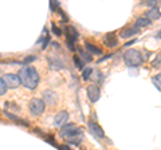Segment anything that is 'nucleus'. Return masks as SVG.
Masks as SVG:
<instances>
[{
  "mask_svg": "<svg viewBox=\"0 0 161 150\" xmlns=\"http://www.w3.org/2000/svg\"><path fill=\"white\" fill-rule=\"evenodd\" d=\"M19 79L28 90H35L39 84V74L34 66H23L19 71Z\"/></svg>",
  "mask_w": 161,
  "mask_h": 150,
  "instance_id": "obj_1",
  "label": "nucleus"
},
{
  "mask_svg": "<svg viewBox=\"0 0 161 150\" xmlns=\"http://www.w3.org/2000/svg\"><path fill=\"white\" fill-rule=\"evenodd\" d=\"M60 137L69 139V142L78 145L79 142H82L80 139H83V133L80 129L75 127V125L70 123V125H66V126L60 130Z\"/></svg>",
  "mask_w": 161,
  "mask_h": 150,
  "instance_id": "obj_2",
  "label": "nucleus"
},
{
  "mask_svg": "<svg viewBox=\"0 0 161 150\" xmlns=\"http://www.w3.org/2000/svg\"><path fill=\"white\" fill-rule=\"evenodd\" d=\"M142 55L140 54V51L137 50H128L124 54V62L128 67H138L141 63H142Z\"/></svg>",
  "mask_w": 161,
  "mask_h": 150,
  "instance_id": "obj_3",
  "label": "nucleus"
},
{
  "mask_svg": "<svg viewBox=\"0 0 161 150\" xmlns=\"http://www.w3.org/2000/svg\"><path fill=\"white\" fill-rule=\"evenodd\" d=\"M28 110L34 117H39V115H42L44 113V110H46V103L40 98H32L28 103Z\"/></svg>",
  "mask_w": 161,
  "mask_h": 150,
  "instance_id": "obj_4",
  "label": "nucleus"
},
{
  "mask_svg": "<svg viewBox=\"0 0 161 150\" xmlns=\"http://www.w3.org/2000/svg\"><path fill=\"white\" fill-rule=\"evenodd\" d=\"M3 81L6 83L7 88H18L20 84H22V82H20V79H19V75H16V74L3 75Z\"/></svg>",
  "mask_w": 161,
  "mask_h": 150,
  "instance_id": "obj_5",
  "label": "nucleus"
},
{
  "mask_svg": "<svg viewBox=\"0 0 161 150\" xmlns=\"http://www.w3.org/2000/svg\"><path fill=\"white\" fill-rule=\"evenodd\" d=\"M87 97H89V101L92 103H95L101 97V90L97 84H90L87 87Z\"/></svg>",
  "mask_w": 161,
  "mask_h": 150,
  "instance_id": "obj_6",
  "label": "nucleus"
},
{
  "mask_svg": "<svg viewBox=\"0 0 161 150\" xmlns=\"http://www.w3.org/2000/svg\"><path fill=\"white\" fill-rule=\"evenodd\" d=\"M89 129H90V133H92L94 137H97V138H103L105 137V133H103L102 127H101L97 122L90 121L89 122Z\"/></svg>",
  "mask_w": 161,
  "mask_h": 150,
  "instance_id": "obj_7",
  "label": "nucleus"
},
{
  "mask_svg": "<svg viewBox=\"0 0 161 150\" xmlns=\"http://www.w3.org/2000/svg\"><path fill=\"white\" fill-rule=\"evenodd\" d=\"M103 43H105V46L109 47V48L117 47V46H118V38L115 36V34L109 32V34L105 35V38H103Z\"/></svg>",
  "mask_w": 161,
  "mask_h": 150,
  "instance_id": "obj_8",
  "label": "nucleus"
},
{
  "mask_svg": "<svg viewBox=\"0 0 161 150\" xmlns=\"http://www.w3.org/2000/svg\"><path fill=\"white\" fill-rule=\"evenodd\" d=\"M67 121H69V113L67 111H59L57 115H55L54 123H55V126L60 127V126H64V125L67 123Z\"/></svg>",
  "mask_w": 161,
  "mask_h": 150,
  "instance_id": "obj_9",
  "label": "nucleus"
},
{
  "mask_svg": "<svg viewBox=\"0 0 161 150\" xmlns=\"http://www.w3.org/2000/svg\"><path fill=\"white\" fill-rule=\"evenodd\" d=\"M66 31H67V42L74 44V42H77L78 38H79L78 31H77V29H75L74 27H71V26L66 27Z\"/></svg>",
  "mask_w": 161,
  "mask_h": 150,
  "instance_id": "obj_10",
  "label": "nucleus"
},
{
  "mask_svg": "<svg viewBox=\"0 0 161 150\" xmlns=\"http://www.w3.org/2000/svg\"><path fill=\"white\" fill-rule=\"evenodd\" d=\"M138 32V28L137 27H126V28H124V29H121V38H124V39H128L130 36H133L134 34H137Z\"/></svg>",
  "mask_w": 161,
  "mask_h": 150,
  "instance_id": "obj_11",
  "label": "nucleus"
},
{
  "mask_svg": "<svg viewBox=\"0 0 161 150\" xmlns=\"http://www.w3.org/2000/svg\"><path fill=\"white\" fill-rule=\"evenodd\" d=\"M145 18L149 19V20H157V19H160L161 18V12H160L158 7L150 8V11L147 13V16H145Z\"/></svg>",
  "mask_w": 161,
  "mask_h": 150,
  "instance_id": "obj_12",
  "label": "nucleus"
},
{
  "mask_svg": "<svg viewBox=\"0 0 161 150\" xmlns=\"http://www.w3.org/2000/svg\"><path fill=\"white\" fill-rule=\"evenodd\" d=\"M43 97L46 98V102L48 104H55V103H57L58 97H57V94L53 93V91H44L43 93Z\"/></svg>",
  "mask_w": 161,
  "mask_h": 150,
  "instance_id": "obj_13",
  "label": "nucleus"
},
{
  "mask_svg": "<svg viewBox=\"0 0 161 150\" xmlns=\"http://www.w3.org/2000/svg\"><path fill=\"white\" fill-rule=\"evenodd\" d=\"M85 47H86L87 52H89V54H92V55H101V54H102V50L98 48V47H95L94 44H92L90 42H86V43H85Z\"/></svg>",
  "mask_w": 161,
  "mask_h": 150,
  "instance_id": "obj_14",
  "label": "nucleus"
},
{
  "mask_svg": "<svg viewBox=\"0 0 161 150\" xmlns=\"http://www.w3.org/2000/svg\"><path fill=\"white\" fill-rule=\"evenodd\" d=\"M149 24H150V20H149V19H147L145 16L138 18L137 20H136V27H137V28H140V27H148Z\"/></svg>",
  "mask_w": 161,
  "mask_h": 150,
  "instance_id": "obj_15",
  "label": "nucleus"
},
{
  "mask_svg": "<svg viewBox=\"0 0 161 150\" xmlns=\"http://www.w3.org/2000/svg\"><path fill=\"white\" fill-rule=\"evenodd\" d=\"M6 115H7L8 118H11L14 122H16V123H19V125H23V126H28V122L23 121L22 118H19V117H16V115H14V114H11V113H6Z\"/></svg>",
  "mask_w": 161,
  "mask_h": 150,
  "instance_id": "obj_16",
  "label": "nucleus"
},
{
  "mask_svg": "<svg viewBox=\"0 0 161 150\" xmlns=\"http://www.w3.org/2000/svg\"><path fill=\"white\" fill-rule=\"evenodd\" d=\"M48 63H50V67H51L53 70H59V68H63V64H62V62L60 61H58V59H50L48 61Z\"/></svg>",
  "mask_w": 161,
  "mask_h": 150,
  "instance_id": "obj_17",
  "label": "nucleus"
},
{
  "mask_svg": "<svg viewBox=\"0 0 161 150\" xmlns=\"http://www.w3.org/2000/svg\"><path fill=\"white\" fill-rule=\"evenodd\" d=\"M152 82H153V84L156 86V88H157L158 91H161V74L154 75V77L152 78Z\"/></svg>",
  "mask_w": 161,
  "mask_h": 150,
  "instance_id": "obj_18",
  "label": "nucleus"
},
{
  "mask_svg": "<svg viewBox=\"0 0 161 150\" xmlns=\"http://www.w3.org/2000/svg\"><path fill=\"white\" fill-rule=\"evenodd\" d=\"M92 72H93V70L90 67L85 68L83 72H82V79H83V81H87V79H90V77H92Z\"/></svg>",
  "mask_w": 161,
  "mask_h": 150,
  "instance_id": "obj_19",
  "label": "nucleus"
},
{
  "mask_svg": "<svg viewBox=\"0 0 161 150\" xmlns=\"http://www.w3.org/2000/svg\"><path fill=\"white\" fill-rule=\"evenodd\" d=\"M6 93H7V86H6V83H4L3 78H0V95H4Z\"/></svg>",
  "mask_w": 161,
  "mask_h": 150,
  "instance_id": "obj_20",
  "label": "nucleus"
},
{
  "mask_svg": "<svg viewBox=\"0 0 161 150\" xmlns=\"http://www.w3.org/2000/svg\"><path fill=\"white\" fill-rule=\"evenodd\" d=\"M92 74H94V75H95V77H93L94 81H97V82H102V81H103V75L101 74L99 71H93Z\"/></svg>",
  "mask_w": 161,
  "mask_h": 150,
  "instance_id": "obj_21",
  "label": "nucleus"
},
{
  "mask_svg": "<svg viewBox=\"0 0 161 150\" xmlns=\"http://www.w3.org/2000/svg\"><path fill=\"white\" fill-rule=\"evenodd\" d=\"M51 29H53L54 35H57V36H60V35H62V29L58 28V27H57V24H55V23H53V24H51Z\"/></svg>",
  "mask_w": 161,
  "mask_h": 150,
  "instance_id": "obj_22",
  "label": "nucleus"
},
{
  "mask_svg": "<svg viewBox=\"0 0 161 150\" xmlns=\"http://www.w3.org/2000/svg\"><path fill=\"white\" fill-rule=\"evenodd\" d=\"M74 63H75V66H77V68H82L83 67V62L79 59L78 55H74Z\"/></svg>",
  "mask_w": 161,
  "mask_h": 150,
  "instance_id": "obj_23",
  "label": "nucleus"
},
{
  "mask_svg": "<svg viewBox=\"0 0 161 150\" xmlns=\"http://www.w3.org/2000/svg\"><path fill=\"white\" fill-rule=\"evenodd\" d=\"M160 64H161V54L156 55L154 61L152 62V66H153V67H160Z\"/></svg>",
  "mask_w": 161,
  "mask_h": 150,
  "instance_id": "obj_24",
  "label": "nucleus"
},
{
  "mask_svg": "<svg viewBox=\"0 0 161 150\" xmlns=\"http://www.w3.org/2000/svg\"><path fill=\"white\" fill-rule=\"evenodd\" d=\"M57 8H59V2H55V0L50 2V9H51L53 12L57 11Z\"/></svg>",
  "mask_w": 161,
  "mask_h": 150,
  "instance_id": "obj_25",
  "label": "nucleus"
},
{
  "mask_svg": "<svg viewBox=\"0 0 161 150\" xmlns=\"http://www.w3.org/2000/svg\"><path fill=\"white\" fill-rule=\"evenodd\" d=\"M80 56H82L83 58V61L85 62H90V61H92V56H90V54L89 52H80Z\"/></svg>",
  "mask_w": 161,
  "mask_h": 150,
  "instance_id": "obj_26",
  "label": "nucleus"
},
{
  "mask_svg": "<svg viewBox=\"0 0 161 150\" xmlns=\"http://www.w3.org/2000/svg\"><path fill=\"white\" fill-rule=\"evenodd\" d=\"M36 59V56H28V58H26L23 61V63H30V62H32V61H35Z\"/></svg>",
  "mask_w": 161,
  "mask_h": 150,
  "instance_id": "obj_27",
  "label": "nucleus"
},
{
  "mask_svg": "<svg viewBox=\"0 0 161 150\" xmlns=\"http://www.w3.org/2000/svg\"><path fill=\"white\" fill-rule=\"evenodd\" d=\"M59 150H71V149H70L69 146H67V145H59V146H57Z\"/></svg>",
  "mask_w": 161,
  "mask_h": 150,
  "instance_id": "obj_28",
  "label": "nucleus"
},
{
  "mask_svg": "<svg viewBox=\"0 0 161 150\" xmlns=\"http://www.w3.org/2000/svg\"><path fill=\"white\" fill-rule=\"evenodd\" d=\"M145 4H148V6H154V7H156V2H154V0H149V2H147Z\"/></svg>",
  "mask_w": 161,
  "mask_h": 150,
  "instance_id": "obj_29",
  "label": "nucleus"
}]
</instances>
